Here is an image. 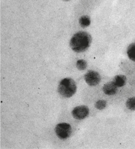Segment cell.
<instances>
[{
    "label": "cell",
    "instance_id": "6da1fadb",
    "mask_svg": "<svg viewBox=\"0 0 135 149\" xmlns=\"http://www.w3.org/2000/svg\"><path fill=\"white\" fill-rule=\"evenodd\" d=\"M92 37L88 33L79 31L74 35L70 42L73 50L77 53L86 51L91 44Z\"/></svg>",
    "mask_w": 135,
    "mask_h": 149
},
{
    "label": "cell",
    "instance_id": "7a4b0ae2",
    "mask_svg": "<svg viewBox=\"0 0 135 149\" xmlns=\"http://www.w3.org/2000/svg\"><path fill=\"white\" fill-rule=\"evenodd\" d=\"M58 92L64 97H71L77 91L75 81L71 78H66L60 81L58 86Z\"/></svg>",
    "mask_w": 135,
    "mask_h": 149
},
{
    "label": "cell",
    "instance_id": "3957f363",
    "mask_svg": "<svg viewBox=\"0 0 135 149\" xmlns=\"http://www.w3.org/2000/svg\"><path fill=\"white\" fill-rule=\"evenodd\" d=\"M56 135L61 139H66L69 137L72 133L71 127L67 123H61L56 125L55 128Z\"/></svg>",
    "mask_w": 135,
    "mask_h": 149
},
{
    "label": "cell",
    "instance_id": "277c9868",
    "mask_svg": "<svg viewBox=\"0 0 135 149\" xmlns=\"http://www.w3.org/2000/svg\"><path fill=\"white\" fill-rule=\"evenodd\" d=\"M85 79L86 82L89 86H95L100 82L101 77L97 72L90 70L85 75Z\"/></svg>",
    "mask_w": 135,
    "mask_h": 149
},
{
    "label": "cell",
    "instance_id": "5b68a950",
    "mask_svg": "<svg viewBox=\"0 0 135 149\" xmlns=\"http://www.w3.org/2000/svg\"><path fill=\"white\" fill-rule=\"evenodd\" d=\"M89 110L88 107L80 106L76 107L73 110L72 114L73 116L77 120H83L88 116Z\"/></svg>",
    "mask_w": 135,
    "mask_h": 149
},
{
    "label": "cell",
    "instance_id": "8992f818",
    "mask_svg": "<svg viewBox=\"0 0 135 149\" xmlns=\"http://www.w3.org/2000/svg\"><path fill=\"white\" fill-rule=\"evenodd\" d=\"M103 91L106 95H111L117 93L118 91V87L113 81H111L106 84L104 86Z\"/></svg>",
    "mask_w": 135,
    "mask_h": 149
},
{
    "label": "cell",
    "instance_id": "52a82bcc",
    "mask_svg": "<svg viewBox=\"0 0 135 149\" xmlns=\"http://www.w3.org/2000/svg\"><path fill=\"white\" fill-rule=\"evenodd\" d=\"M114 83L118 87L123 86L126 84L127 82V78L125 76L119 75L115 77L113 81Z\"/></svg>",
    "mask_w": 135,
    "mask_h": 149
},
{
    "label": "cell",
    "instance_id": "ba28073f",
    "mask_svg": "<svg viewBox=\"0 0 135 149\" xmlns=\"http://www.w3.org/2000/svg\"><path fill=\"white\" fill-rule=\"evenodd\" d=\"M127 54L131 60L135 61V42L130 44L127 49Z\"/></svg>",
    "mask_w": 135,
    "mask_h": 149
},
{
    "label": "cell",
    "instance_id": "9c48e42d",
    "mask_svg": "<svg viewBox=\"0 0 135 149\" xmlns=\"http://www.w3.org/2000/svg\"><path fill=\"white\" fill-rule=\"evenodd\" d=\"M79 24L81 27L85 28L90 25L91 21L89 16L87 15H83L79 19Z\"/></svg>",
    "mask_w": 135,
    "mask_h": 149
},
{
    "label": "cell",
    "instance_id": "30bf717a",
    "mask_svg": "<svg viewBox=\"0 0 135 149\" xmlns=\"http://www.w3.org/2000/svg\"><path fill=\"white\" fill-rule=\"evenodd\" d=\"M126 105L127 108L131 110H135V97L129 98L127 100Z\"/></svg>",
    "mask_w": 135,
    "mask_h": 149
},
{
    "label": "cell",
    "instance_id": "8fae6325",
    "mask_svg": "<svg viewBox=\"0 0 135 149\" xmlns=\"http://www.w3.org/2000/svg\"><path fill=\"white\" fill-rule=\"evenodd\" d=\"M87 64L85 60L81 59L78 60L76 64V66L78 70H85L87 67Z\"/></svg>",
    "mask_w": 135,
    "mask_h": 149
},
{
    "label": "cell",
    "instance_id": "7c38bea8",
    "mask_svg": "<svg viewBox=\"0 0 135 149\" xmlns=\"http://www.w3.org/2000/svg\"><path fill=\"white\" fill-rule=\"evenodd\" d=\"M106 104H107V102L104 100H99L96 102L95 107L99 110H102L106 107Z\"/></svg>",
    "mask_w": 135,
    "mask_h": 149
},
{
    "label": "cell",
    "instance_id": "4fadbf2b",
    "mask_svg": "<svg viewBox=\"0 0 135 149\" xmlns=\"http://www.w3.org/2000/svg\"><path fill=\"white\" fill-rule=\"evenodd\" d=\"M65 1H69V0H65Z\"/></svg>",
    "mask_w": 135,
    "mask_h": 149
}]
</instances>
